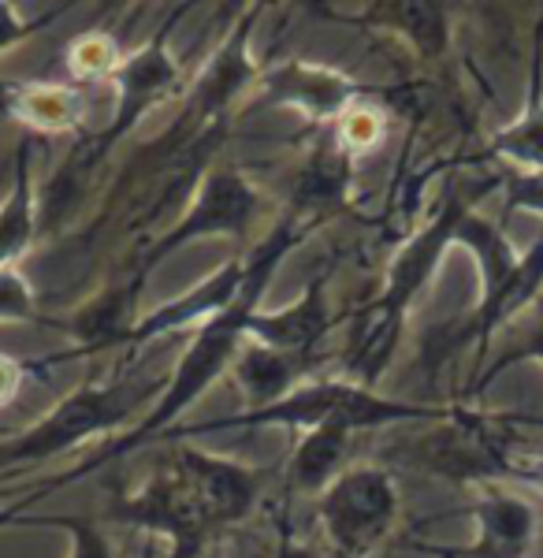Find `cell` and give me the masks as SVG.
I'll list each match as a JSON object with an SVG mask.
<instances>
[{
    "label": "cell",
    "instance_id": "10",
    "mask_svg": "<svg viewBox=\"0 0 543 558\" xmlns=\"http://www.w3.org/2000/svg\"><path fill=\"white\" fill-rule=\"evenodd\" d=\"M108 521L165 539L171 558H202L205 547L220 536L205 507L168 462L153 476H146L138 488L116 495L112 507H108Z\"/></svg>",
    "mask_w": 543,
    "mask_h": 558
},
{
    "label": "cell",
    "instance_id": "6",
    "mask_svg": "<svg viewBox=\"0 0 543 558\" xmlns=\"http://www.w3.org/2000/svg\"><path fill=\"white\" fill-rule=\"evenodd\" d=\"M261 213H265V197H261L257 183L246 172H239V168H209L194 183L183 213L157 239H149L146 250L134 254L126 283L138 291L146 283V276L157 272L171 254H179L183 246L202 239H234L242 246V254H246L257 242L253 231L261 223Z\"/></svg>",
    "mask_w": 543,
    "mask_h": 558
},
{
    "label": "cell",
    "instance_id": "1",
    "mask_svg": "<svg viewBox=\"0 0 543 558\" xmlns=\"http://www.w3.org/2000/svg\"><path fill=\"white\" fill-rule=\"evenodd\" d=\"M313 231H321V228L298 220L291 213H279L276 220L268 223L265 235H257V242L246 250V283H242L239 302H234L228 313H220V317H213L209 324H202V328L190 336L186 350L179 354V362L171 365V373H168L165 395L153 402V410L131 432L108 439L105 447H97V451L83 458V462H75L71 470H63L60 476L45 481L41 484L45 492L34 495V499H45L49 492L68 488V484L83 481L86 473L105 470V465L120 462V458L142 451V447L160 444L171 428H179L183 413L190 407H197V399H205V395L231 373L234 357H239L242 343H246V320L261 310V299H265V291L272 287V279H276L287 254H294ZM34 499L20 502L15 510H4V514H23V510H31Z\"/></svg>",
    "mask_w": 543,
    "mask_h": 558
},
{
    "label": "cell",
    "instance_id": "5",
    "mask_svg": "<svg viewBox=\"0 0 543 558\" xmlns=\"http://www.w3.org/2000/svg\"><path fill=\"white\" fill-rule=\"evenodd\" d=\"M455 407H429V402H402L387 399L376 387L354 384L347 376H313L302 387H294L287 399L272 402L261 410H239L228 417H213L202 425H179L165 439L176 436H209V432H242V428H283L291 436L324 428V425H347L354 432L410 425V421H447Z\"/></svg>",
    "mask_w": 543,
    "mask_h": 558
},
{
    "label": "cell",
    "instance_id": "16",
    "mask_svg": "<svg viewBox=\"0 0 543 558\" xmlns=\"http://www.w3.org/2000/svg\"><path fill=\"white\" fill-rule=\"evenodd\" d=\"M361 31H379L406 41V49L424 64H436L455 45V8L439 0H376L342 20Z\"/></svg>",
    "mask_w": 543,
    "mask_h": 558
},
{
    "label": "cell",
    "instance_id": "3",
    "mask_svg": "<svg viewBox=\"0 0 543 558\" xmlns=\"http://www.w3.org/2000/svg\"><path fill=\"white\" fill-rule=\"evenodd\" d=\"M455 250H466L473 257L481 291H476V302L466 317L424 336L421 362L429 368V380H436L439 368L450 357H458L461 350H476V365L469 373L476 376L484 368L495 339L543 299V231L524 250H518L499 220L473 209L461 220Z\"/></svg>",
    "mask_w": 543,
    "mask_h": 558
},
{
    "label": "cell",
    "instance_id": "28",
    "mask_svg": "<svg viewBox=\"0 0 543 558\" xmlns=\"http://www.w3.org/2000/svg\"><path fill=\"white\" fill-rule=\"evenodd\" d=\"M38 368H41V362H23V357L0 350V410L12 407V402L20 399L26 380H31V373H38Z\"/></svg>",
    "mask_w": 543,
    "mask_h": 558
},
{
    "label": "cell",
    "instance_id": "4",
    "mask_svg": "<svg viewBox=\"0 0 543 558\" xmlns=\"http://www.w3.org/2000/svg\"><path fill=\"white\" fill-rule=\"evenodd\" d=\"M168 373L153 368H120L68 391L34 425L0 439V473H26L49 458L75 454L97 436H123L165 395Z\"/></svg>",
    "mask_w": 543,
    "mask_h": 558
},
{
    "label": "cell",
    "instance_id": "13",
    "mask_svg": "<svg viewBox=\"0 0 543 558\" xmlns=\"http://www.w3.org/2000/svg\"><path fill=\"white\" fill-rule=\"evenodd\" d=\"M242 283H246V254L224 260L216 272H209L202 283L190 287V291L153 305V310H146V313H138L116 347L138 350V347L157 343V339H165V336H179V331H186V328L197 331L202 324H209L213 317L228 313L231 305L239 302Z\"/></svg>",
    "mask_w": 543,
    "mask_h": 558
},
{
    "label": "cell",
    "instance_id": "24",
    "mask_svg": "<svg viewBox=\"0 0 543 558\" xmlns=\"http://www.w3.org/2000/svg\"><path fill=\"white\" fill-rule=\"evenodd\" d=\"M8 525H31V529H52L68 536V558H116L112 539L101 529V521L79 518V514H0V529Z\"/></svg>",
    "mask_w": 543,
    "mask_h": 558
},
{
    "label": "cell",
    "instance_id": "8",
    "mask_svg": "<svg viewBox=\"0 0 543 558\" xmlns=\"http://www.w3.org/2000/svg\"><path fill=\"white\" fill-rule=\"evenodd\" d=\"M402 518V492L387 465H350L316 499V521L331 547V558H373L391 539Z\"/></svg>",
    "mask_w": 543,
    "mask_h": 558
},
{
    "label": "cell",
    "instance_id": "11",
    "mask_svg": "<svg viewBox=\"0 0 543 558\" xmlns=\"http://www.w3.org/2000/svg\"><path fill=\"white\" fill-rule=\"evenodd\" d=\"M473 518L469 544H424L413 539V551L429 558H529L540 539V514L521 492L506 484H484L466 507Z\"/></svg>",
    "mask_w": 543,
    "mask_h": 558
},
{
    "label": "cell",
    "instance_id": "26",
    "mask_svg": "<svg viewBox=\"0 0 543 558\" xmlns=\"http://www.w3.org/2000/svg\"><path fill=\"white\" fill-rule=\"evenodd\" d=\"M34 320H41L34 283L26 279L20 265L0 268V324H34Z\"/></svg>",
    "mask_w": 543,
    "mask_h": 558
},
{
    "label": "cell",
    "instance_id": "9",
    "mask_svg": "<svg viewBox=\"0 0 543 558\" xmlns=\"http://www.w3.org/2000/svg\"><path fill=\"white\" fill-rule=\"evenodd\" d=\"M379 97H387V89L365 86L350 71L321 64V60L294 57L279 60L272 68H261L246 108H287V112L302 116L310 128L328 131L350 108L379 101Z\"/></svg>",
    "mask_w": 543,
    "mask_h": 558
},
{
    "label": "cell",
    "instance_id": "22",
    "mask_svg": "<svg viewBox=\"0 0 543 558\" xmlns=\"http://www.w3.org/2000/svg\"><path fill=\"white\" fill-rule=\"evenodd\" d=\"M503 350L499 354H492L484 362V368L476 376H469V384L461 387L458 395V407H473L481 395H487V387H492L499 376L510 373L514 365H524V362H536L543 368V299L532 305L529 313H524L521 320H514L510 328L503 331Z\"/></svg>",
    "mask_w": 543,
    "mask_h": 558
},
{
    "label": "cell",
    "instance_id": "15",
    "mask_svg": "<svg viewBox=\"0 0 543 558\" xmlns=\"http://www.w3.org/2000/svg\"><path fill=\"white\" fill-rule=\"evenodd\" d=\"M331 268L324 276H313L305 291L283 310H257L246 320V339L268 350H283L298 357H321V343L335 328V313L328 299Z\"/></svg>",
    "mask_w": 543,
    "mask_h": 558
},
{
    "label": "cell",
    "instance_id": "27",
    "mask_svg": "<svg viewBox=\"0 0 543 558\" xmlns=\"http://www.w3.org/2000/svg\"><path fill=\"white\" fill-rule=\"evenodd\" d=\"M68 8L71 4H60L57 12H45V15H20V8L0 0V57H8L12 49L26 45L34 34H41L45 26H52L60 20V12H68Z\"/></svg>",
    "mask_w": 543,
    "mask_h": 558
},
{
    "label": "cell",
    "instance_id": "2",
    "mask_svg": "<svg viewBox=\"0 0 543 558\" xmlns=\"http://www.w3.org/2000/svg\"><path fill=\"white\" fill-rule=\"evenodd\" d=\"M499 186H503V175L450 179L429 220H424L421 228L395 250V257L387 260L379 291L361 305L354 339H350V347H347L339 376H347V380H354V384H365V387H376L384 380V373L391 368L398 354V343H402V336H406L410 313L418 310V302L432 291L443 260L455 250L461 220L473 209H481L484 194L499 191Z\"/></svg>",
    "mask_w": 543,
    "mask_h": 558
},
{
    "label": "cell",
    "instance_id": "20",
    "mask_svg": "<svg viewBox=\"0 0 543 558\" xmlns=\"http://www.w3.org/2000/svg\"><path fill=\"white\" fill-rule=\"evenodd\" d=\"M321 365V357H298L283 354V350H268L261 343H242L239 357L231 365V380L239 387L246 410L272 407V402L287 399L294 387L313 380V368Z\"/></svg>",
    "mask_w": 543,
    "mask_h": 558
},
{
    "label": "cell",
    "instance_id": "21",
    "mask_svg": "<svg viewBox=\"0 0 543 558\" xmlns=\"http://www.w3.org/2000/svg\"><path fill=\"white\" fill-rule=\"evenodd\" d=\"M15 179L0 205V268H15L31 254L41 228V194L34 179V134H23L12 149Z\"/></svg>",
    "mask_w": 543,
    "mask_h": 558
},
{
    "label": "cell",
    "instance_id": "17",
    "mask_svg": "<svg viewBox=\"0 0 543 558\" xmlns=\"http://www.w3.org/2000/svg\"><path fill=\"white\" fill-rule=\"evenodd\" d=\"M484 157L499 160L503 172H543V8L532 31L529 86H524L521 112L492 134Z\"/></svg>",
    "mask_w": 543,
    "mask_h": 558
},
{
    "label": "cell",
    "instance_id": "14",
    "mask_svg": "<svg viewBox=\"0 0 543 558\" xmlns=\"http://www.w3.org/2000/svg\"><path fill=\"white\" fill-rule=\"evenodd\" d=\"M350 194H354V157L339 146L335 131H321L302 165L291 175V194H287L283 213L298 220L324 228L331 216L347 209Z\"/></svg>",
    "mask_w": 543,
    "mask_h": 558
},
{
    "label": "cell",
    "instance_id": "25",
    "mask_svg": "<svg viewBox=\"0 0 543 558\" xmlns=\"http://www.w3.org/2000/svg\"><path fill=\"white\" fill-rule=\"evenodd\" d=\"M335 138H339V146L350 153V157H365V153H373L379 142H384V134H387V116H384V108L379 105H358V108H350L347 116H342L339 123H335Z\"/></svg>",
    "mask_w": 543,
    "mask_h": 558
},
{
    "label": "cell",
    "instance_id": "18",
    "mask_svg": "<svg viewBox=\"0 0 543 558\" xmlns=\"http://www.w3.org/2000/svg\"><path fill=\"white\" fill-rule=\"evenodd\" d=\"M0 112L12 116L23 134H68L83 128L86 94L57 78H26V83H0Z\"/></svg>",
    "mask_w": 543,
    "mask_h": 558
},
{
    "label": "cell",
    "instance_id": "23",
    "mask_svg": "<svg viewBox=\"0 0 543 558\" xmlns=\"http://www.w3.org/2000/svg\"><path fill=\"white\" fill-rule=\"evenodd\" d=\"M123 45L112 31H86L75 34L63 45V71H68L71 86H94V83H112L116 68L123 64Z\"/></svg>",
    "mask_w": 543,
    "mask_h": 558
},
{
    "label": "cell",
    "instance_id": "19",
    "mask_svg": "<svg viewBox=\"0 0 543 558\" xmlns=\"http://www.w3.org/2000/svg\"><path fill=\"white\" fill-rule=\"evenodd\" d=\"M358 432L347 425H324L294 436V451L283 465L287 495L298 499H321L324 492L350 470V451H354Z\"/></svg>",
    "mask_w": 543,
    "mask_h": 558
},
{
    "label": "cell",
    "instance_id": "29",
    "mask_svg": "<svg viewBox=\"0 0 543 558\" xmlns=\"http://www.w3.org/2000/svg\"><path fill=\"white\" fill-rule=\"evenodd\" d=\"M272 558H324L321 551H316L313 544H305V539L294 536L291 521L279 518V544H276V555Z\"/></svg>",
    "mask_w": 543,
    "mask_h": 558
},
{
    "label": "cell",
    "instance_id": "12",
    "mask_svg": "<svg viewBox=\"0 0 543 558\" xmlns=\"http://www.w3.org/2000/svg\"><path fill=\"white\" fill-rule=\"evenodd\" d=\"M168 465L179 473V481L194 492V499L205 507V514L213 518V525L220 529H231L239 521H246L253 510H257L261 495H265V484H268V470L261 465H246L239 458H224V454H213L205 447H194V444H176L171 451Z\"/></svg>",
    "mask_w": 543,
    "mask_h": 558
},
{
    "label": "cell",
    "instance_id": "7",
    "mask_svg": "<svg viewBox=\"0 0 543 558\" xmlns=\"http://www.w3.org/2000/svg\"><path fill=\"white\" fill-rule=\"evenodd\" d=\"M190 12V4H179L176 12H168V20L153 31V38L138 49H131L123 57V64L112 75V116L101 131L89 138L83 157L75 160V172H94L97 165L112 153L126 134L138 131V123L146 120L153 108L183 89V68H179L176 52H171V26Z\"/></svg>",
    "mask_w": 543,
    "mask_h": 558
},
{
    "label": "cell",
    "instance_id": "30",
    "mask_svg": "<svg viewBox=\"0 0 543 558\" xmlns=\"http://www.w3.org/2000/svg\"><path fill=\"white\" fill-rule=\"evenodd\" d=\"M12 179H15V160L8 157L4 165H0V205H4L8 191H12Z\"/></svg>",
    "mask_w": 543,
    "mask_h": 558
}]
</instances>
